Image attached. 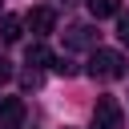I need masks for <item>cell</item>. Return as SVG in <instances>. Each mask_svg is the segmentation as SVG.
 <instances>
[{"label": "cell", "mask_w": 129, "mask_h": 129, "mask_svg": "<svg viewBox=\"0 0 129 129\" xmlns=\"http://www.w3.org/2000/svg\"><path fill=\"white\" fill-rule=\"evenodd\" d=\"M89 77H101V81L125 77V56L113 52V48H93V56H89Z\"/></svg>", "instance_id": "6da1fadb"}, {"label": "cell", "mask_w": 129, "mask_h": 129, "mask_svg": "<svg viewBox=\"0 0 129 129\" xmlns=\"http://www.w3.org/2000/svg\"><path fill=\"white\" fill-rule=\"evenodd\" d=\"M93 117H97V129H121V105L113 97H97Z\"/></svg>", "instance_id": "7a4b0ae2"}, {"label": "cell", "mask_w": 129, "mask_h": 129, "mask_svg": "<svg viewBox=\"0 0 129 129\" xmlns=\"http://www.w3.org/2000/svg\"><path fill=\"white\" fill-rule=\"evenodd\" d=\"M20 125H24V101L4 97L0 101V129H20Z\"/></svg>", "instance_id": "3957f363"}, {"label": "cell", "mask_w": 129, "mask_h": 129, "mask_svg": "<svg viewBox=\"0 0 129 129\" xmlns=\"http://www.w3.org/2000/svg\"><path fill=\"white\" fill-rule=\"evenodd\" d=\"M52 24H56V12H52V8H32V12H28V28H32L36 36H48Z\"/></svg>", "instance_id": "277c9868"}, {"label": "cell", "mask_w": 129, "mask_h": 129, "mask_svg": "<svg viewBox=\"0 0 129 129\" xmlns=\"http://www.w3.org/2000/svg\"><path fill=\"white\" fill-rule=\"evenodd\" d=\"M0 40H4V44L20 40V16H12V12H4V16H0Z\"/></svg>", "instance_id": "5b68a950"}, {"label": "cell", "mask_w": 129, "mask_h": 129, "mask_svg": "<svg viewBox=\"0 0 129 129\" xmlns=\"http://www.w3.org/2000/svg\"><path fill=\"white\" fill-rule=\"evenodd\" d=\"M89 12H93L97 20H105V16H117L121 4H117V0H89Z\"/></svg>", "instance_id": "8992f818"}, {"label": "cell", "mask_w": 129, "mask_h": 129, "mask_svg": "<svg viewBox=\"0 0 129 129\" xmlns=\"http://www.w3.org/2000/svg\"><path fill=\"white\" fill-rule=\"evenodd\" d=\"M69 44H77V48H81V44H93V28H89V24H77V28L69 32Z\"/></svg>", "instance_id": "52a82bcc"}, {"label": "cell", "mask_w": 129, "mask_h": 129, "mask_svg": "<svg viewBox=\"0 0 129 129\" xmlns=\"http://www.w3.org/2000/svg\"><path fill=\"white\" fill-rule=\"evenodd\" d=\"M28 64H52V52L44 44H28Z\"/></svg>", "instance_id": "ba28073f"}, {"label": "cell", "mask_w": 129, "mask_h": 129, "mask_svg": "<svg viewBox=\"0 0 129 129\" xmlns=\"http://www.w3.org/2000/svg\"><path fill=\"white\" fill-rule=\"evenodd\" d=\"M117 36L121 44H129V12H117Z\"/></svg>", "instance_id": "9c48e42d"}, {"label": "cell", "mask_w": 129, "mask_h": 129, "mask_svg": "<svg viewBox=\"0 0 129 129\" xmlns=\"http://www.w3.org/2000/svg\"><path fill=\"white\" fill-rule=\"evenodd\" d=\"M52 73H60V77H69V73H73V64H69V60H56V64H52Z\"/></svg>", "instance_id": "30bf717a"}, {"label": "cell", "mask_w": 129, "mask_h": 129, "mask_svg": "<svg viewBox=\"0 0 129 129\" xmlns=\"http://www.w3.org/2000/svg\"><path fill=\"white\" fill-rule=\"evenodd\" d=\"M12 77V69H8V60H0V81H8Z\"/></svg>", "instance_id": "8fae6325"}, {"label": "cell", "mask_w": 129, "mask_h": 129, "mask_svg": "<svg viewBox=\"0 0 129 129\" xmlns=\"http://www.w3.org/2000/svg\"><path fill=\"white\" fill-rule=\"evenodd\" d=\"M0 4H4V0H0Z\"/></svg>", "instance_id": "7c38bea8"}]
</instances>
